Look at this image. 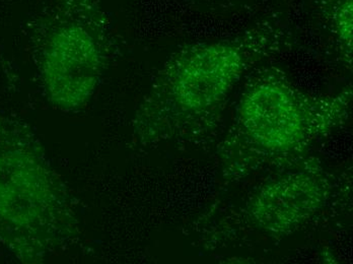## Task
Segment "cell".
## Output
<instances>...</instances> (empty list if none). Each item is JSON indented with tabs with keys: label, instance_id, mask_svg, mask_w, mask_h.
<instances>
[{
	"label": "cell",
	"instance_id": "3957f363",
	"mask_svg": "<svg viewBox=\"0 0 353 264\" xmlns=\"http://www.w3.org/2000/svg\"><path fill=\"white\" fill-rule=\"evenodd\" d=\"M275 19L261 21L232 40L193 45L176 53L161 70L143 115H197L219 106L250 62L283 35Z\"/></svg>",
	"mask_w": 353,
	"mask_h": 264
},
{
	"label": "cell",
	"instance_id": "5b68a950",
	"mask_svg": "<svg viewBox=\"0 0 353 264\" xmlns=\"http://www.w3.org/2000/svg\"><path fill=\"white\" fill-rule=\"evenodd\" d=\"M322 189L307 176L283 178L262 189L252 214L267 231L285 232L310 218L322 203Z\"/></svg>",
	"mask_w": 353,
	"mask_h": 264
},
{
	"label": "cell",
	"instance_id": "277c9868",
	"mask_svg": "<svg viewBox=\"0 0 353 264\" xmlns=\"http://www.w3.org/2000/svg\"><path fill=\"white\" fill-rule=\"evenodd\" d=\"M341 104V99L315 100L305 96L284 77L271 72L259 77L241 101L239 116L248 132L270 149L292 147L303 137L309 120Z\"/></svg>",
	"mask_w": 353,
	"mask_h": 264
},
{
	"label": "cell",
	"instance_id": "6da1fadb",
	"mask_svg": "<svg viewBox=\"0 0 353 264\" xmlns=\"http://www.w3.org/2000/svg\"><path fill=\"white\" fill-rule=\"evenodd\" d=\"M70 193L28 124L0 116V244L42 263L77 234Z\"/></svg>",
	"mask_w": 353,
	"mask_h": 264
},
{
	"label": "cell",
	"instance_id": "8992f818",
	"mask_svg": "<svg viewBox=\"0 0 353 264\" xmlns=\"http://www.w3.org/2000/svg\"><path fill=\"white\" fill-rule=\"evenodd\" d=\"M321 10L341 46L352 52L353 0H321Z\"/></svg>",
	"mask_w": 353,
	"mask_h": 264
},
{
	"label": "cell",
	"instance_id": "7a4b0ae2",
	"mask_svg": "<svg viewBox=\"0 0 353 264\" xmlns=\"http://www.w3.org/2000/svg\"><path fill=\"white\" fill-rule=\"evenodd\" d=\"M110 23L101 0H51L30 26L33 58L47 100L81 110L106 70Z\"/></svg>",
	"mask_w": 353,
	"mask_h": 264
}]
</instances>
